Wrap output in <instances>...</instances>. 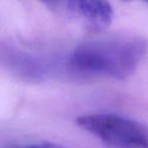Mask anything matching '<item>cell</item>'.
<instances>
[{"label": "cell", "mask_w": 148, "mask_h": 148, "mask_svg": "<svg viewBox=\"0 0 148 148\" xmlns=\"http://www.w3.org/2000/svg\"><path fill=\"white\" fill-rule=\"evenodd\" d=\"M146 52L147 42L140 36H106L77 47L69 57V65L81 74L121 80L135 72Z\"/></svg>", "instance_id": "obj_1"}, {"label": "cell", "mask_w": 148, "mask_h": 148, "mask_svg": "<svg viewBox=\"0 0 148 148\" xmlns=\"http://www.w3.org/2000/svg\"><path fill=\"white\" fill-rule=\"evenodd\" d=\"M76 124L114 148H148V129L136 121L116 114H91Z\"/></svg>", "instance_id": "obj_2"}, {"label": "cell", "mask_w": 148, "mask_h": 148, "mask_svg": "<svg viewBox=\"0 0 148 148\" xmlns=\"http://www.w3.org/2000/svg\"><path fill=\"white\" fill-rule=\"evenodd\" d=\"M48 6L59 14L80 23L92 32H101L112 23L114 10L107 1L99 0H79V1H61L48 2Z\"/></svg>", "instance_id": "obj_3"}, {"label": "cell", "mask_w": 148, "mask_h": 148, "mask_svg": "<svg viewBox=\"0 0 148 148\" xmlns=\"http://www.w3.org/2000/svg\"><path fill=\"white\" fill-rule=\"evenodd\" d=\"M27 148H64L60 145L54 143H50V142H41V143L33 144V145H29Z\"/></svg>", "instance_id": "obj_4"}]
</instances>
